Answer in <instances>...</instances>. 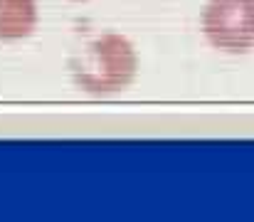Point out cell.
<instances>
[{"instance_id": "6da1fadb", "label": "cell", "mask_w": 254, "mask_h": 222, "mask_svg": "<svg viewBox=\"0 0 254 222\" xmlns=\"http://www.w3.org/2000/svg\"><path fill=\"white\" fill-rule=\"evenodd\" d=\"M72 79L89 94H114L126 89L138 70L133 45L116 32H106L86 42L84 50L72 57Z\"/></svg>"}, {"instance_id": "7a4b0ae2", "label": "cell", "mask_w": 254, "mask_h": 222, "mask_svg": "<svg viewBox=\"0 0 254 222\" xmlns=\"http://www.w3.org/2000/svg\"><path fill=\"white\" fill-rule=\"evenodd\" d=\"M205 40L227 55L254 50V0H207L200 15Z\"/></svg>"}, {"instance_id": "3957f363", "label": "cell", "mask_w": 254, "mask_h": 222, "mask_svg": "<svg viewBox=\"0 0 254 222\" xmlns=\"http://www.w3.org/2000/svg\"><path fill=\"white\" fill-rule=\"evenodd\" d=\"M35 0H0V40H22L35 30Z\"/></svg>"}]
</instances>
